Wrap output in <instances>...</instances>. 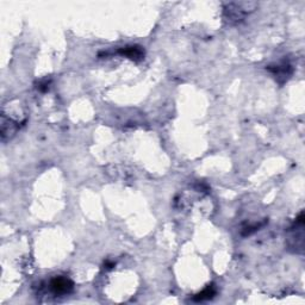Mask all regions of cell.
Wrapping results in <instances>:
<instances>
[{
	"mask_svg": "<svg viewBox=\"0 0 305 305\" xmlns=\"http://www.w3.org/2000/svg\"><path fill=\"white\" fill-rule=\"evenodd\" d=\"M256 6V2L253 1L228 2L224 5V18L229 23H238L243 20L247 14L252 13Z\"/></svg>",
	"mask_w": 305,
	"mask_h": 305,
	"instance_id": "1",
	"label": "cell"
},
{
	"mask_svg": "<svg viewBox=\"0 0 305 305\" xmlns=\"http://www.w3.org/2000/svg\"><path fill=\"white\" fill-rule=\"evenodd\" d=\"M73 288V282L66 277H55L49 283V290L55 296L68 295L70 292H72Z\"/></svg>",
	"mask_w": 305,
	"mask_h": 305,
	"instance_id": "2",
	"label": "cell"
},
{
	"mask_svg": "<svg viewBox=\"0 0 305 305\" xmlns=\"http://www.w3.org/2000/svg\"><path fill=\"white\" fill-rule=\"evenodd\" d=\"M18 123L10 117H6V115L2 113L1 116V139L2 141H7L16 135L18 130Z\"/></svg>",
	"mask_w": 305,
	"mask_h": 305,
	"instance_id": "3",
	"label": "cell"
},
{
	"mask_svg": "<svg viewBox=\"0 0 305 305\" xmlns=\"http://www.w3.org/2000/svg\"><path fill=\"white\" fill-rule=\"evenodd\" d=\"M119 54L123 56H127L130 60H134V61H140L145 58V50L142 49L141 47L139 46H130V47H125L119 49Z\"/></svg>",
	"mask_w": 305,
	"mask_h": 305,
	"instance_id": "4",
	"label": "cell"
},
{
	"mask_svg": "<svg viewBox=\"0 0 305 305\" xmlns=\"http://www.w3.org/2000/svg\"><path fill=\"white\" fill-rule=\"evenodd\" d=\"M268 70H270L272 73L277 76L278 80H279L280 77H284V79L286 77V79H288V77L291 76V73H292L291 66L286 65V64L277 65L276 67H268Z\"/></svg>",
	"mask_w": 305,
	"mask_h": 305,
	"instance_id": "5",
	"label": "cell"
},
{
	"mask_svg": "<svg viewBox=\"0 0 305 305\" xmlns=\"http://www.w3.org/2000/svg\"><path fill=\"white\" fill-rule=\"evenodd\" d=\"M215 295H216V288H215V286L211 284V285L206 286V288L203 290L202 292H199L198 295L194 296L193 300L196 302L208 301V300H211Z\"/></svg>",
	"mask_w": 305,
	"mask_h": 305,
	"instance_id": "6",
	"label": "cell"
}]
</instances>
